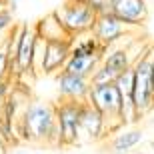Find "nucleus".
Masks as SVG:
<instances>
[{
    "instance_id": "nucleus-3",
    "label": "nucleus",
    "mask_w": 154,
    "mask_h": 154,
    "mask_svg": "<svg viewBox=\"0 0 154 154\" xmlns=\"http://www.w3.org/2000/svg\"><path fill=\"white\" fill-rule=\"evenodd\" d=\"M86 102H90L104 116L106 132H116L118 128H122V120H120V94L116 90L114 82L112 84H90Z\"/></svg>"
},
{
    "instance_id": "nucleus-25",
    "label": "nucleus",
    "mask_w": 154,
    "mask_h": 154,
    "mask_svg": "<svg viewBox=\"0 0 154 154\" xmlns=\"http://www.w3.org/2000/svg\"><path fill=\"white\" fill-rule=\"evenodd\" d=\"M146 2H148V0H146Z\"/></svg>"
},
{
    "instance_id": "nucleus-17",
    "label": "nucleus",
    "mask_w": 154,
    "mask_h": 154,
    "mask_svg": "<svg viewBox=\"0 0 154 154\" xmlns=\"http://www.w3.org/2000/svg\"><path fill=\"white\" fill-rule=\"evenodd\" d=\"M116 72H112L110 68H106L104 64H98L96 70L90 74V78H88V82L90 84H112L116 80Z\"/></svg>"
},
{
    "instance_id": "nucleus-6",
    "label": "nucleus",
    "mask_w": 154,
    "mask_h": 154,
    "mask_svg": "<svg viewBox=\"0 0 154 154\" xmlns=\"http://www.w3.org/2000/svg\"><path fill=\"white\" fill-rule=\"evenodd\" d=\"M34 44H36V32L30 26L20 24V38H18V46L14 52V60H12L10 68H8V76L14 74L16 76H24L32 70V60H34Z\"/></svg>"
},
{
    "instance_id": "nucleus-24",
    "label": "nucleus",
    "mask_w": 154,
    "mask_h": 154,
    "mask_svg": "<svg viewBox=\"0 0 154 154\" xmlns=\"http://www.w3.org/2000/svg\"><path fill=\"white\" fill-rule=\"evenodd\" d=\"M0 44H2V40H0Z\"/></svg>"
},
{
    "instance_id": "nucleus-15",
    "label": "nucleus",
    "mask_w": 154,
    "mask_h": 154,
    "mask_svg": "<svg viewBox=\"0 0 154 154\" xmlns=\"http://www.w3.org/2000/svg\"><path fill=\"white\" fill-rule=\"evenodd\" d=\"M106 68H110L112 72L120 74L122 70H126L128 66L134 64V58H130V48H112L108 50V54H102V62Z\"/></svg>"
},
{
    "instance_id": "nucleus-23",
    "label": "nucleus",
    "mask_w": 154,
    "mask_h": 154,
    "mask_svg": "<svg viewBox=\"0 0 154 154\" xmlns=\"http://www.w3.org/2000/svg\"><path fill=\"white\" fill-rule=\"evenodd\" d=\"M0 8H2V2H0Z\"/></svg>"
},
{
    "instance_id": "nucleus-1",
    "label": "nucleus",
    "mask_w": 154,
    "mask_h": 154,
    "mask_svg": "<svg viewBox=\"0 0 154 154\" xmlns=\"http://www.w3.org/2000/svg\"><path fill=\"white\" fill-rule=\"evenodd\" d=\"M12 128H16V134L20 136V140L60 146L56 118H54V104L50 102L24 104Z\"/></svg>"
},
{
    "instance_id": "nucleus-14",
    "label": "nucleus",
    "mask_w": 154,
    "mask_h": 154,
    "mask_svg": "<svg viewBox=\"0 0 154 154\" xmlns=\"http://www.w3.org/2000/svg\"><path fill=\"white\" fill-rule=\"evenodd\" d=\"M142 130L140 128H128V130H122L118 132L114 138H112V142H110V152L114 154H126L130 152L134 146H138V144L142 142Z\"/></svg>"
},
{
    "instance_id": "nucleus-9",
    "label": "nucleus",
    "mask_w": 154,
    "mask_h": 154,
    "mask_svg": "<svg viewBox=\"0 0 154 154\" xmlns=\"http://www.w3.org/2000/svg\"><path fill=\"white\" fill-rule=\"evenodd\" d=\"M78 134H80V138H86V140H92V142H98V140H102V138L108 134V132H106L104 116L100 114L90 102H86V100L80 104Z\"/></svg>"
},
{
    "instance_id": "nucleus-7",
    "label": "nucleus",
    "mask_w": 154,
    "mask_h": 154,
    "mask_svg": "<svg viewBox=\"0 0 154 154\" xmlns=\"http://www.w3.org/2000/svg\"><path fill=\"white\" fill-rule=\"evenodd\" d=\"M132 28H128L124 22H120L118 18L110 12H104V14H96V20L92 24L90 34L100 42L102 48H108V46L116 44L120 38H124Z\"/></svg>"
},
{
    "instance_id": "nucleus-16",
    "label": "nucleus",
    "mask_w": 154,
    "mask_h": 154,
    "mask_svg": "<svg viewBox=\"0 0 154 154\" xmlns=\"http://www.w3.org/2000/svg\"><path fill=\"white\" fill-rule=\"evenodd\" d=\"M106 48L100 46L94 36H86V38H80V40H72V46H70V56H92V54H104Z\"/></svg>"
},
{
    "instance_id": "nucleus-19",
    "label": "nucleus",
    "mask_w": 154,
    "mask_h": 154,
    "mask_svg": "<svg viewBox=\"0 0 154 154\" xmlns=\"http://www.w3.org/2000/svg\"><path fill=\"white\" fill-rule=\"evenodd\" d=\"M86 4L90 6L96 14H104V12H110V6H112V0H84Z\"/></svg>"
},
{
    "instance_id": "nucleus-18",
    "label": "nucleus",
    "mask_w": 154,
    "mask_h": 154,
    "mask_svg": "<svg viewBox=\"0 0 154 154\" xmlns=\"http://www.w3.org/2000/svg\"><path fill=\"white\" fill-rule=\"evenodd\" d=\"M12 24H14L12 22V12L2 6V8H0V36L6 34V32L12 28Z\"/></svg>"
},
{
    "instance_id": "nucleus-12",
    "label": "nucleus",
    "mask_w": 154,
    "mask_h": 154,
    "mask_svg": "<svg viewBox=\"0 0 154 154\" xmlns=\"http://www.w3.org/2000/svg\"><path fill=\"white\" fill-rule=\"evenodd\" d=\"M36 32V36L38 38H42L44 42H56V40H74L72 36L64 30V26L60 24V20L56 18V14L54 12H50V14H46V16H42L36 22V26L32 28Z\"/></svg>"
},
{
    "instance_id": "nucleus-2",
    "label": "nucleus",
    "mask_w": 154,
    "mask_h": 154,
    "mask_svg": "<svg viewBox=\"0 0 154 154\" xmlns=\"http://www.w3.org/2000/svg\"><path fill=\"white\" fill-rule=\"evenodd\" d=\"M132 68H134V106L142 118L154 108V76L150 64V48H146L134 60Z\"/></svg>"
},
{
    "instance_id": "nucleus-20",
    "label": "nucleus",
    "mask_w": 154,
    "mask_h": 154,
    "mask_svg": "<svg viewBox=\"0 0 154 154\" xmlns=\"http://www.w3.org/2000/svg\"><path fill=\"white\" fill-rule=\"evenodd\" d=\"M8 76V56L4 52V46L0 44V80Z\"/></svg>"
},
{
    "instance_id": "nucleus-4",
    "label": "nucleus",
    "mask_w": 154,
    "mask_h": 154,
    "mask_svg": "<svg viewBox=\"0 0 154 154\" xmlns=\"http://www.w3.org/2000/svg\"><path fill=\"white\" fill-rule=\"evenodd\" d=\"M54 14L72 38L88 34L92 30L94 20H96V12L84 0H66L60 8L54 10Z\"/></svg>"
},
{
    "instance_id": "nucleus-13",
    "label": "nucleus",
    "mask_w": 154,
    "mask_h": 154,
    "mask_svg": "<svg viewBox=\"0 0 154 154\" xmlns=\"http://www.w3.org/2000/svg\"><path fill=\"white\" fill-rule=\"evenodd\" d=\"M102 62V54H92V56H68L66 64H64V72L76 76H84L90 78V74L96 70V66Z\"/></svg>"
},
{
    "instance_id": "nucleus-5",
    "label": "nucleus",
    "mask_w": 154,
    "mask_h": 154,
    "mask_svg": "<svg viewBox=\"0 0 154 154\" xmlns=\"http://www.w3.org/2000/svg\"><path fill=\"white\" fill-rule=\"evenodd\" d=\"M80 104L82 102H76V100H62L60 104H54V118H56L60 146H74L80 142L78 134Z\"/></svg>"
},
{
    "instance_id": "nucleus-8",
    "label": "nucleus",
    "mask_w": 154,
    "mask_h": 154,
    "mask_svg": "<svg viewBox=\"0 0 154 154\" xmlns=\"http://www.w3.org/2000/svg\"><path fill=\"white\" fill-rule=\"evenodd\" d=\"M110 14H114L128 28H140L148 18V2L146 0H112Z\"/></svg>"
},
{
    "instance_id": "nucleus-10",
    "label": "nucleus",
    "mask_w": 154,
    "mask_h": 154,
    "mask_svg": "<svg viewBox=\"0 0 154 154\" xmlns=\"http://www.w3.org/2000/svg\"><path fill=\"white\" fill-rule=\"evenodd\" d=\"M56 80H58V94H60L62 100H76V102H84L86 100L88 88H90L88 78L60 70L56 74Z\"/></svg>"
},
{
    "instance_id": "nucleus-21",
    "label": "nucleus",
    "mask_w": 154,
    "mask_h": 154,
    "mask_svg": "<svg viewBox=\"0 0 154 154\" xmlns=\"http://www.w3.org/2000/svg\"><path fill=\"white\" fill-rule=\"evenodd\" d=\"M150 64H152V76H154V46H150Z\"/></svg>"
},
{
    "instance_id": "nucleus-11",
    "label": "nucleus",
    "mask_w": 154,
    "mask_h": 154,
    "mask_svg": "<svg viewBox=\"0 0 154 154\" xmlns=\"http://www.w3.org/2000/svg\"><path fill=\"white\" fill-rule=\"evenodd\" d=\"M70 46L72 40H56V42H46L44 58L40 66V74H54L64 68V64L70 56Z\"/></svg>"
},
{
    "instance_id": "nucleus-22",
    "label": "nucleus",
    "mask_w": 154,
    "mask_h": 154,
    "mask_svg": "<svg viewBox=\"0 0 154 154\" xmlns=\"http://www.w3.org/2000/svg\"><path fill=\"white\" fill-rule=\"evenodd\" d=\"M4 146H6V144H4V142H2V136H0V154L4 152Z\"/></svg>"
}]
</instances>
